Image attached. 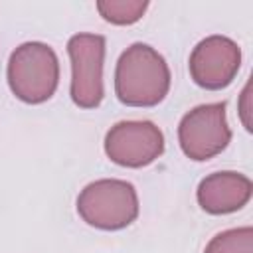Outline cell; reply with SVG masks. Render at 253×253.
<instances>
[{
    "mask_svg": "<svg viewBox=\"0 0 253 253\" xmlns=\"http://www.w3.org/2000/svg\"><path fill=\"white\" fill-rule=\"evenodd\" d=\"M170 67L148 43L126 47L115 69V93L126 107H156L170 91Z\"/></svg>",
    "mask_w": 253,
    "mask_h": 253,
    "instance_id": "cell-1",
    "label": "cell"
},
{
    "mask_svg": "<svg viewBox=\"0 0 253 253\" xmlns=\"http://www.w3.org/2000/svg\"><path fill=\"white\" fill-rule=\"evenodd\" d=\"M8 85L12 93L30 105L45 103L59 85V59L43 42L18 45L8 59Z\"/></svg>",
    "mask_w": 253,
    "mask_h": 253,
    "instance_id": "cell-2",
    "label": "cell"
},
{
    "mask_svg": "<svg viewBox=\"0 0 253 253\" xmlns=\"http://www.w3.org/2000/svg\"><path fill=\"white\" fill-rule=\"evenodd\" d=\"M77 213L91 227L103 231L125 229L138 217V194L126 180H95L79 192Z\"/></svg>",
    "mask_w": 253,
    "mask_h": 253,
    "instance_id": "cell-3",
    "label": "cell"
},
{
    "mask_svg": "<svg viewBox=\"0 0 253 253\" xmlns=\"http://www.w3.org/2000/svg\"><path fill=\"white\" fill-rule=\"evenodd\" d=\"M178 142L182 152L196 162L221 154L231 142L225 103L198 105L188 111L178 125Z\"/></svg>",
    "mask_w": 253,
    "mask_h": 253,
    "instance_id": "cell-4",
    "label": "cell"
},
{
    "mask_svg": "<svg viewBox=\"0 0 253 253\" xmlns=\"http://www.w3.org/2000/svg\"><path fill=\"white\" fill-rule=\"evenodd\" d=\"M67 53L71 59V101L79 109H97L105 97V38L75 34L67 42Z\"/></svg>",
    "mask_w": 253,
    "mask_h": 253,
    "instance_id": "cell-5",
    "label": "cell"
},
{
    "mask_svg": "<svg viewBox=\"0 0 253 253\" xmlns=\"http://www.w3.org/2000/svg\"><path fill=\"white\" fill-rule=\"evenodd\" d=\"M164 152V134L150 121H121L105 134V154L119 166L142 168Z\"/></svg>",
    "mask_w": 253,
    "mask_h": 253,
    "instance_id": "cell-6",
    "label": "cell"
},
{
    "mask_svg": "<svg viewBox=\"0 0 253 253\" xmlns=\"http://www.w3.org/2000/svg\"><path fill=\"white\" fill-rule=\"evenodd\" d=\"M241 67L239 45L225 36L204 38L190 53L188 69L194 83L208 91H219L233 83Z\"/></svg>",
    "mask_w": 253,
    "mask_h": 253,
    "instance_id": "cell-7",
    "label": "cell"
},
{
    "mask_svg": "<svg viewBox=\"0 0 253 253\" xmlns=\"http://www.w3.org/2000/svg\"><path fill=\"white\" fill-rule=\"evenodd\" d=\"M251 180L245 174L233 170L213 172L206 176L196 190L200 208L211 215H225L241 210L251 200Z\"/></svg>",
    "mask_w": 253,
    "mask_h": 253,
    "instance_id": "cell-8",
    "label": "cell"
},
{
    "mask_svg": "<svg viewBox=\"0 0 253 253\" xmlns=\"http://www.w3.org/2000/svg\"><path fill=\"white\" fill-rule=\"evenodd\" d=\"M148 10L146 0H99L97 12L105 22L115 26H130L138 22Z\"/></svg>",
    "mask_w": 253,
    "mask_h": 253,
    "instance_id": "cell-9",
    "label": "cell"
},
{
    "mask_svg": "<svg viewBox=\"0 0 253 253\" xmlns=\"http://www.w3.org/2000/svg\"><path fill=\"white\" fill-rule=\"evenodd\" d=\"M204 253H253V227H233L210 239Z\"/></svg>",
    "mask_w": 253,
    "mask_h": 253,
    "instance_id": "cell-10",
    "label": "cell"
},
{
    "mask_svg": "<svg viewBox=\"0 0 253 253\" xmlns=\"http://www.w3.org/2000/svg\"><path fill=\"white\" fill-rule=\"evenodd\" d=\"M237 109H239V119H241V123L245 126V130L251 132L253 130V126H251L253 125L251 123V113H253V107H251V81H247V85L243 87Z\"/></svg>",
    "mask_w": 253,
    "mask_h": 253,
    "instance_id": "cell-11",
    "label": "cell"
}]
</instances>
